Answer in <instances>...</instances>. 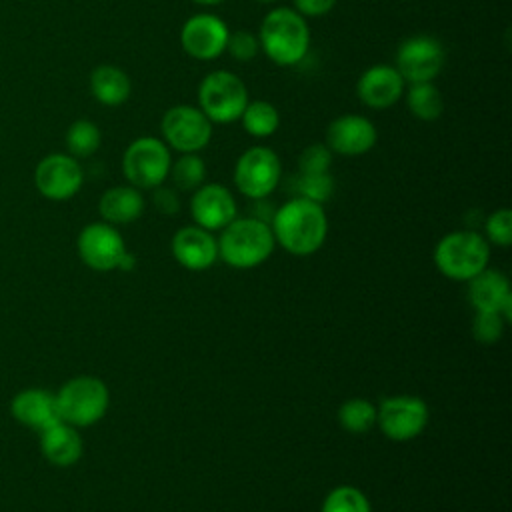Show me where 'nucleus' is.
I'll use <instances>...</instances> for the list:
<instances>
[{"label": "nucleus", "mask_w": 512, "mask_h": 512, "mask_svg": "<svg viewBox=\"0 0 512 512\" xmlns=\"http://www.w3.org/2000/svg\"><path fill=\"white\" fill-rule=\"evenodd\" d=\"M274 240L294 256H310L326 240L328 220L322 204L296 196L284 202L270 220Z\"/></svg>", "instance_id": "f257e3e1"}, {"label": "nucleus", "mask_w": 512, "mask_h": 512, "mask_svg": "<svg viewBox=\"0 0 512 512\" xmlns=\"http://www.w3.org/2000/svg\"><path fill=\"white\" fill-rule=\"evenodd\" d=\"M260 50L278 66L298 64L310 48V28L294 8L276 6L260 22Z\"/></svg>", "instance_id": "f03ea898"}, {"label": "nucleus", "mask_w": 512, "mask_h": 512, "mask_svg": "<svg viewBox=\"0 0 512 512\" xmlns=\"http://www.w3.org/2000/svg\"><path fill=\"white\" fill-rule=\"evenodd\" d=\"M216 242L218 256L230 268L238 270H248L268 260L276 244L270 224L254 216L234 218L222 228V234Z\"/></svg>", "instance_id": "7ed1b4c3"}, {"label": "nucleus", "mask_w": 512, "mask_h": 512, "mask_svg": "<svg viewBox=\"0 0 512 512\" xmlns=\"http://www.w3.org/2000/svg\"><path fill=\"white\" fill-rule=\"evenodd\" d=\"M490 260V248L484 236L472 230L446 234L434 248L436 268L452 280H470L480 274Z\"/></svg>", "instance_id": "20e7f679"}, {"label": "nucleus", "mask_w": 512, "mask_h": 512, "mask_svg": "<svg viewBox=\"0 0 512 512\" xmlns=\"http://www.w3.org/2000/svg\"><path fill=\"white\" fill-rule=\"evenodd\" d=\"M248 100L246 84L230 70H212L198 86V108L212 124L240 120Z\"/></svg>", "instance_id": "39448f33"}, {"label": "nucleus", "mask_w": 512, "mask_h": 512, "mask_svg": "<svg viewBox=\"0 0 512 512\" xmlns=\"http://www.w3.org/2000/svg\"><path fill=\"white\" fill-rule=\"evenodd\" d=\"M56 404L62 422L84 428L96 424L106 414L110 394L100 378L76 376L58 390Z\"/></svg>", "instance_id": "423d86ee"}, {"label": "nucleus", "mask_w": 512, "mask_h": 512, "mask_svg": "<svg viewBox=\"0 0 512 512\" xmlns=\"http://www.w3.org/2000/svg\"><path fill=\"white\" fill-rule=\"evenodd\" d=\"M170 164V148L156 136H140L132 140L122 154V174L128 184L138 190H152L164 184Z\"/></svg>", "instance_id": "0eeeda50"}, {"label": "nucleus", "mask_w": 512, "mask_h": 512, "mask_svg": "<svg viewBox=\"0 0 512 512\" xmlns=\"http://www.w3.org/2000/svg\"><path fill=\"white\" fill-rule=\"evenodd\" d=\"M160 130L166 146L180 154L200 152L212 138V122L198 106L190 104L168 108L160 120Z\"/></svg>", "instance_id": "6e6552de"}, {"label": "nucleus", "mask_w": 512, "mask_h": 512, "mask_svg": "<svg viewBox=\"0 0 512 512\" xmlns=\"http://www.w3.org/2000/svg\"><path fill=\"white\" fill-rule=\"evenodd\" d=\"M282 164L268 146H252L240 154L234 166V184L250 200L268 198L278 186Z\"/></svg>", "instance_id": "1a4fd4ad"}, {"label": "nucleus", "mask_w": 512, "mask_h": 512, "mask_svg": "<svg viewBox=\"0 0 512 512\" xmlns=\"http://www.w3.org/2000/svg\"><path fill=\"white\" fill-rule=\"evenodd\" d=\"M446 60L442 42L430 34H414L398 44L394 56V68L400 72L406 84L432 82Z\"/></svg>", "instance_id": "9d476101"}, {"label": "nucleus", "mask_w": 512, "mask_h": 512, "mask_svg": "<svg viewBox=\"0 0 512 512\" xmlns=\"http://www.w3.org/2000/svg\"><path fill=\"white\" fill-rule=\"evenodd\" d=\"M376 424L394 442L412 440L428 424V406L418 396H390L376 408Z\"/></svg>", "instance_id": "9b49d317"}, {"label": "nucleus", "mask_w": 512, "mask_h": 512, "mask_svg": "<svg viewBox=\"0 0 512 512\" xmlns=\"http://www.w3.org/2000/svg\"><path fill=\"white\" fill-rule=\"evenodd\" d=\"M230 28L228 24L210 12L190 16L180 30V44L194 60H216L226 52Z\"/></svg>", "instance_id": "f8f14e48"}, {"label": "nucleus", "mask_w": 512, "mask_h": 512, "mask_svg": "<svg viewBox=\"0 0 512 512\" xmlns=\"http://www.w3.org/2000/svg\"><path fill=\"white\" fill-rule=\"evenodd\" d=\"M78 254L82 262L98 272H108L120 266L126 246L120 232L108 222H92L78 236Z\"/></svg>", "instance_id": "ddd939ff"}, {"label": "nucleus", "mask_w": 512, "mask_h": 512, "mask_svg": "<svg viewBox=\"0 0 512 512\" xmlns=\"http://www.w3.org/2000/svg\"><path fill=\"white\" fill-rule=\"evenodd\" d=\"M84 180V172L78 160L70 154H48L34 170V184L38 192L48 200L72 198Z\"/></svg>", "instance_id": "4468645a"}, {"label": "nucleus", "mask_w": 512, "mask_h": 512, "mask_svg": "<svg viewBox=\"0 0 512 512\" xmlns=\"http://www.w3.org/2000/svg\"><path fill=\"white\" fill-rule=\"evenodd\" d=\"M378 132L372 120L360 114H342L326 128V146L332 154L362 156L376 146Z\"/></svg>", "instance_id": "2eb2a0df"}, {"label": "nucleus", "mask_w": 512, "mask_h": 512, "mask_svg": "<svg viewBox=\"0 0 512 512\" xmlns=\"http://www.w3.org/2000/svg\"><path fill=\"white\" fill-rule=\"evenodd\" d=\"M190 214L196 226L204 230H222L236 218V200L222 184H202L192 192Z\"/></svg>", "instance_id": "dca6fc26"}, {"label": "nucleus", "mask_w": 512, "mask_h": 512, "mask_svg": "<svg viewBox=\"0 0 512 512\" xmlns=\"http://www.w3.org/2000/svg\"><path fill=\"white\" fill-rule=\"evenodd\" d=\"M404 88V78L390 64H374L366 68L356 82L358 100L372 110L394 106L404 96Z\"/></svg>", "instance_id": "f3484780"}, {"label": "nucleus", "mask_w": 512, "mask_h": 512, "mask_svg": "<svg viewBox=\"0 0 512 512\" xmlns=\"http://www.w3.org/2000/svg\"><path fill=\"white\" fill-rule=\"evenodd\" d=\"M172 256L180 266L192 272L206 270L218 258V242L200 226H184L172 238Z\"/></svg>", "instance_id": "a211bd4d"}, {"label": "nucleus", "mask_w": 512, "mask_h": 512, "mask_svg": "<svg viewBox=\"0 0 512 512\" xmlns=\"http://www.w3.org/2000/svg\"><path fill=\"white\" fill-rule=\"evenodd\" d=\"M10 410L20 424L34 428L38 432L62 422L58 414L56 394L42 388H28L18 392L12 398Z\"/></svg>", "instance_id": "6ab92c4d"}, {"label": "nucleus", "mask_w": 512, "mask_h": 512, "mask_svg": "<svg viewBox=\"0 0 512 512\" xmlns=\"http://www.w3.org/2000/svg\"><path fill=\"white\" fill-rule=\"evenodd\" d=\"M40 450L48 462L70 466L82 456V438L74 426L58 422L40 432Z\"/></svg>", "instance_id": "aec40b11"}, {"label": "nucleus", "mask_w": 512, "mask_h": 512, "mask_svg": "<svg viewBox=\"0 0 512 512\" xmlns=\"http://www.w3.org/2000/svg\"><path fill=\"white\" fill-rule=\"evenodd\" d=\"M100 216L108 224H130L144 212L142 192L130 184L108 188L98 202Z\"/></svg>", "instance_id": "412c9836"}, {"label": "nucleus", "mask_w": 512, "mask_h": 512, "mask_svg": "<svg viewBox=\"0 0 512 512\" xmlns=\"http://www.w3.org/2000/svg\"><path fill=\"white\" fill-rule=\"evenodd\" d=\"M468 298L476 310L500 312L504 302L512 298L508 278L498 270L484 268L480 274L468 280Z\"/></svg>", "instance_id": "4be33fe9"}, {"label": "nucleus", "mask_w": 512, "mask_h": 512, "mask_svg": "<svg viewBox=\"0 0 512 512\" xmlns=\"http://www.w3.org/2000/svg\"><path fill=\"white\" fill-rule=\"evenodd\" d=\"M90 92L104 106H120L130 98L132 82L122 68L100 64L90 74Z\"/></svg>", "instance_id": "5701e85b"}, {"label": "nucleus", "mask_w": 512, "mask_h": 512, "mask_svg": "<svg viewBox=\"0 0 512 512\" xmlns=\"http://www.w3.org/2000/svg\"><path fill=\"white\" fill-rule=\"evenodd\" d=\"M406 106L414 118L432 122L438 120L444 112V96L432 82L410 84L406 92Z\"/></svg>", "instance_id": "b1692460"}, {"label": "nucleus", "mask_w": 512, "mask_h": 512, "mask_svg": "<svg viewBox=\"0 0 512 512\" xmlns=\"http://www.w3.org/2000/svg\"><path fill=\"white\" fill-rule=\"evenodd\" d=\"M242 128L254 138H268L280 126L278 108L268 100H248L242 116Z\"/></svg>", "instance_id": "393cba45"}, {"label": "nucleus", "mask_w": 512, "mask_h": 512, "mask_svg": "<svg viewBox=\"0 0 512 512\" xmlns=\"http://www.w3.org/2000/svg\"><path fill=\"white\" fill-rule=\"evenodd\" d=\"M168 178L172 180V184L182 190V192H194L198 186L204 184L206 178V164L204 160L198 156V152H188V154H180V158H176L170 164V172Z\"/></svg>", "instance_id": "a878e982"}, {"label": "nucleus", "mask_w": 512, "mask_h": 512, "mask_svg": "<svg viewBox=\"0 0 512 512\" xmlns=\"http://www.w3.org/2000/svg\"><path fill=\"white\" fill-rule=\"evenodd\" d=\"M102 142L100 128L90 120H76L66 130V148L74 158L92 156Z\"/></svg>", "instance_id": "bb28decb"}, {"label": "nucleus", "mask_w": 512, "mask_h": 512, "mask_svg": "<svg viewBox=\"0 0 512 512\" xmlns=\"http://www.w3.org/2000/svg\"><path fill=\"white\" fill-rule=\"evenodd\" d=\"M338 420L348 432H366L376 424V406L364 398L346 400L338 410Z\"/></svg>", "instance_id": "cd10ccee"}, {"label": "nucleus", "mask_w": 512, "mask_h": 512, "mask_svg": "<svg viewBox=\"0 0 512 512\" xmlns=\"http://www.w3.org/2000/svg\"><path fill=\"white\" fill-rule=\"evenodd\" d=\"M322 512H370V502L358 488L338 486L324 498Z\"/></svg>", "instance_id": "c85d7f7f"}, {"label": "nucleus", "mask_w": 512, "mask_h": 512, "mask_svg": "<svg viewBox=\"0 0 512 512\" xmlns=\"http://www.w3.org/2000/svg\"><path fill=\"white\" fill-rule=\"evenodd\" d=\"M296 190H298V196L322 204L334 192V178L330 176V172H320V174H300L298 172Z\"/></svg>", "instance_id": "c756f323"}, {"label": "nucleus", "mask_w": 512, "mask_h": 512, "mask_svg": "<svg viewBox=\"0 0 512 512\" xmlns=\"http://www.w3.org/2000/svg\"><path fill=\"white\" fill-rule=\"evenodd\" d=\"M506 320L500 312L494 310H476V316L472 320V336L480 344H494L500 340L504 332Z\"/></svg>", "instance_id": "7c9ffc66"}, {"label": "nucleus", "mask_w": 512, "mask_h": 512, "mask_svg": "<svg viewBox=\"0 0 512 512\" xmlns=\"http://www.w3.org/2000/svg\"><path fill=\"white\" fill-rule=\"evenodd\" d=\"M332 150L326 144L314 142L306 146L298 156V172L300 174H320L330 172L332 166Z\"/></svg>", "instance_id": "2f4dec72"}, {"label": "nucleus", "mask_w": 512, "mask_h": 512, "mask_svg": "<svg viewBox=\"0 0 512 512\" xmlns=\"http://www.w3.org/2000/svg\"><path fill=\"white\" fill-rule=\"evenodd\" d=\"M226 52L238 60V62H250L256 58V54L260 52V44H258V36L250 30H234L228 34V42H226Z\"/></svg>", "instance_id": "473e14b6"}, {"label": "nucleus", "mask_w": 512, "mask_h": 512, "mask_svg": "<svg viewBox=\"0 0 512 512\" xmlns=\"http://www.w3.org/2000/svg\"><path fill=\"white\" fill-rule=\"evenodd\" d=\"M484 228H486V236L490 242H494L502 248L510 246V242H512V212L508 208L494 210L486 218Z\"/></svg>", "instance_id": "72a5a7b5"}, {"label": "nucleus", "mask_w": 512, "mask_h": 512, "mask_svg": "<svg viewBox=\"0 0 512 512\" xmlns=\"http://www.w3.org/2000/svg\"><path fill=\"white\" fill-rule=\"evenodd\" d=\"M152 202H154V208L164 214V216H172L178 212L180 208V200L176 196V192L172 188H166V186H156L152 188Z\"/></svg>", "instance_id": "f704fd0d"}, {"label": "nucleus", "mask_w": 512, "mask_h": 512, "mask_svg": "<svg viewBox=\"0 0 512 512\" xmlns=\"http://www.w3.org/2000/svg\"><path fill=\"white\" fill-rule=\"evenodd\" d=\"M338 0H294V10L304 18L326 16Z\"/></svg>", "instance_id": "c9c22d12"}, {"label": "nucleus", "mask_w": 512, "mask_h": 512, "mask_svg": "<svg viewBox=\"0 0 512 512\" xmlns=\"http://www.w3.org/2000/svg\"><path fill=\"white\" fill-rule=\"evenodd\" d=\"M196 4H202V6H218V4H222L224 0H194Z\"/></svg>", "instance_id": "e433bc0d"}, {"label": "nucleus", "mask_w": 512, "mask_h": 512, "mask_svg": "<svg viewBox=\"0 0 512 512\" xmlns=\"http://www.w3.org/2000/svg\"><path fill=\"white\" fill-rule=\"evenodd\" d=\"M256 2H260V4H272V2H278V0H256Z\"/></svg>", "instance_id": "4c0bfd02"}]
</instances>
